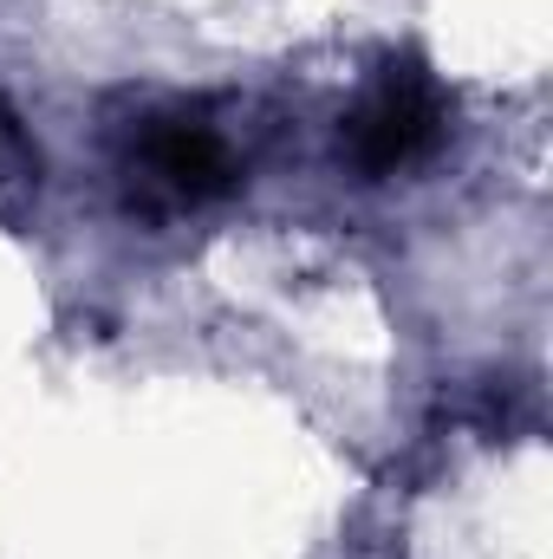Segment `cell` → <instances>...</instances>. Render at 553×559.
I'll return each mask as SVG.
<instances>
[{
	"instance_id": "obj_2",
	"label": "cell",
	"mask_w": 553,
	"mask_h": 559,
	"mask_svg": "<svg viewBox=\"0 0 553 559\" xmlns=\"http://www.w3.org/2000/svg\"><path fill=\"white\" fill-rule=\"evenodd\" d=\"M443 138H449L443 85L416 59H391L339 118V163L365 182H391V176L416 169L423 156H436Z\"/></svg>"
},
{
	"instance_id": "obj_1",
	"label": "cell",
	"mask_w": 553,
	"mask_h": 559,
	"mask_svg": "<svg viewBox=\"0 0 553 559\" xmlns=\"http://www.w3.org/2000/svg\"><path fill=\"white\" fill-rule=\"evenodd\" d=\"M111 176L143 222H183L228 202L248 176V150L222 111L196 98H150L111 131Z\"/></svg>"
},
{
	"instance_id": "obj_3",
	"label": "cell",
	"mask_w": 553,
	"mask_h": 559,
	"mask_svg": "<svg viewBox=\"0 0 553 559\" xmlns=\"http://www.w3.org/2000/svg\"><path fill=\"white\" fill-rule=\"evenodd\" d=\"M33 195H39V150L13 118V105L0 98V215H20Z\"/></svg>"
}]
</instances>
